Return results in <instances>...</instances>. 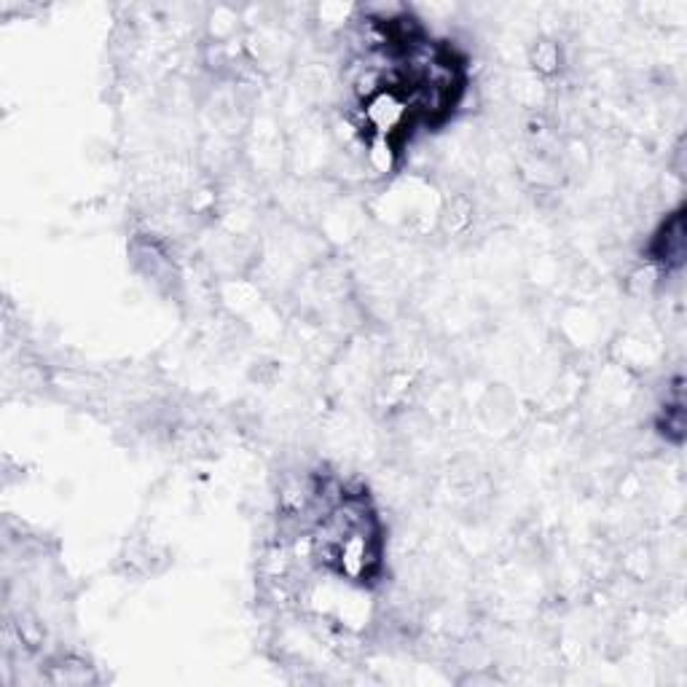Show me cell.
I'll return each mask as SVG.
<instances>
[{
    "label": "cell",
    "instance_id": "cell-1",
    "mask_svg": "<svg viewBox=\"0 0 687 687\" xmlns=\"http://www.w3.org/2000/svg\"><path fill=\"white\" fill-rule=\"evenodd\" d=\"M650 258L661 267L674 269L685 261V216L683 210L666 218L658 234L650 242Z\"/></svg>",
    "mask_w": 687,
    "mask_h": 687
}]
</instances>
